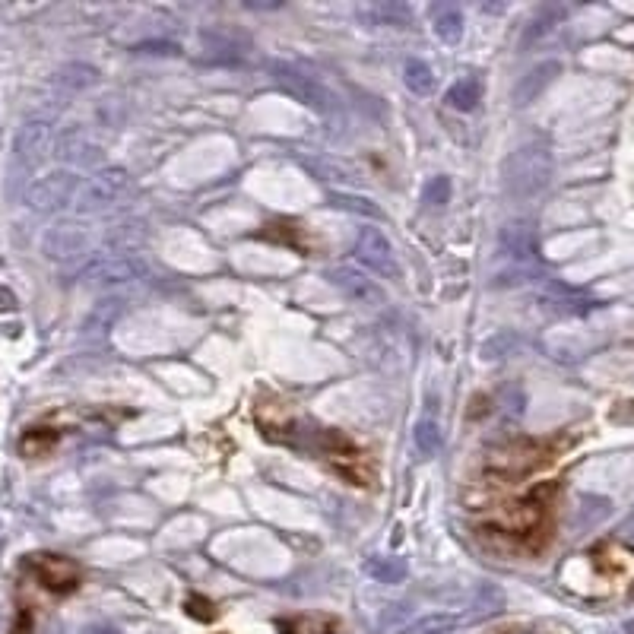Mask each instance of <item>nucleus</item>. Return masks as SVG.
<instances>
[{
    "label": "nucleus",
    "mask_w": 634,
    "mask_h": 634,
    "mask_svg": "<svg viewBox=\"0 0 634 634\" xmlns=\"http://www.w3.org/2000/svg\"><path fill=\"white\" fill-rule=\"evenodd\" d=\"M517 634H536V631H517Z\"/></svg>",
    "instance_id": "9"
},
{
    "label": "nucleus",
    "mask_w": 634,
    "mask_h": 634,
    "mask_svg": "<svg viewBox=\"0 0 634 634\" xmlns=\"http://www.w3.org/2000/svg\"><path fill=\"white\" fill-rule=\"evenodd\" d=\"M406 83L413 86V89H419V92H425V89H432V80H428V70L422 67V64H409L406 67Z\"/></svg>",
    "instance_id": "8"
},
{
    "label": "nucleus",
    "mask_w": 634,
    "mask_h": 634,
    "mask_svg": "<svg viewBox=\"0 0 634 634\" xmlns=\"http://www.w3.org/2000/svg\"><path fill=\"white\" fill-rule=\"evenodd\" d=\"M479 96H482V83L476 80V77H466L463 83H457L454 89H451V105H457V108H473L476 102H479Z\"/></svg>",
    "instance_id": "7"
},
{
    "label": "nucleus",
    "mask_w": 634,
    "mask_h": 634,
    "mask_svg": "<svg viewBox=\"0 0 634 634\" xmlns=\"http://www.w3.org/2000/svg\"><path fill=\"white\" fill-rule=\"evenodd\" d=\"M568 447V438H517L495 447L486 457V476L498 482H517L536 470H543L546 463L558 457V451Z\"/></svg>",
    "instance_id": "2"
},
{
    "label": "nucleus",
    "mask_w": 634,
    "mask_h": 634,
    "mask_svg": "<svg viewBox=\"0 0 634 634\" xmlns=\"http://www.w3.org/2000/svg\"><path fill=\"white\" fill-rule=\"evenodd\" d=\"M61 428L58 425H29L26 432H23V438H20V454L23 457H29V460H42V457H48L54 447H58V441H61Z\"/></svg>",
    "instance_id": "6"
},
{
    "label": "nucleus",
    "mask_w": 634,
    "mask_h": 634,
    "mask_svg": "<svg viewBox=\"0 0 634 634\" xmlns=\"http://www.w3.org/2000/svg\"><path fill=\"white\" fill-rule=\"evenodd\" d=\"M317 451L321 457L337 470L349 486H371V479H375V466H371L368 454L362 447L346 438L337 428H324V432H317Z\"/></svg>",
    "instance_id": "4"
},
{
    "label": "nucleus",
    "mask_w": 634,
    "mask_h": 634,
    "mask_svg": "<svg viewBox=\"0 0 634 634\" xmlns=\"http://www.w3.org/2000/svg\"><path fill=\"white\" fill-rule=\"evenodd\" d=\"M83 584V568L58 552H32L20 568V596L45 593V596H70Z\"/></svg>",
    "instance_id": "3"
},
{
    "label": "nucleus",
    "mask_w": 634,
    "mask_h": 634,
    "mask_svg": "<svg viewBox=\"0 0 634 634\" xmlns=\"http://www.w3.org/2000/svg\"><path fill=\"white\" fill-rule=\"evenodd\" d=\"M555 495H558V482L533 486L517 501L492 508L479 530L495 539H505L508 546L524 549V552L546 549L555 530Z\"/></svg>",
    "instance_id": "1"
},
{
    "label": "nucleus",
    "mask_w": 634,
    "mask_h": 634,
    "mask_svg": "<svg viewBox=\"0 0 634 634\" xmlns=\"http://www.w3.org/2000/svg\"><path fill=\"white\" fill-rule=\"evenodd\" d=\"M590 558H593L596 571H600L606 581H612V584H628L634 577V555L625 546H619V543L596 546Z\"/></svg>",
    "instance_id": "5"
}]
</instances>
